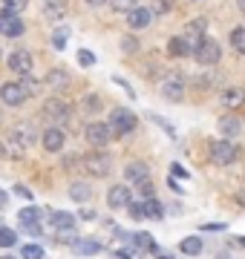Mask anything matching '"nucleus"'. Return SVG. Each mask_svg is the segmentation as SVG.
<instances>
[{
    "mask_svg": "<svg viewBox=\"0 0 245 259\" xmlns=\"http://www.w3.org/2000/svg\"><path fill=\"white\" fill-rule=\"evenodd\" d=\"M110 3H113L115 12H133L139 6V0H110Z\"/></svg>",
    "mask_w": 245,
    "mask_h": 259,
    "instance_id": "obj_35",
    "label": "nucleus"
},
{
    "mask_svg": "<svg viewBox=\"0 0 245 259\" xmlns=\"http://www.w3.org/2000/svg\"><path fill=\"white\" fill-rule=\"evenodd\" d=\"M173 9V0H153V15H168Z\"/></svg>",
    "mask_w": 245,
    "mask_h": 259,
    "instance_id": "obj_34",
    "label": "nucleus"
},
{
    "mask_svg": "<svg viewBox=\"0 0 245 259\" xmlns=\"http://www.w3.org/2000/svg\"><path fill=\"white\" fill-rule=\"evenodd\" d=\"M144 216H150V219H161L165 216V207H161V202H156V199H144Z\"/></svg>",
    "mask_w": 245,
    "mask_h": 259,
    "instance_id": "obj_26",
    "label": "nucleus"
},
{
    "mask_svg": "<svg viewBox=\"0 0 245 259\" xmlns=\"http://www.w3.org/2000/svg\"><path fill=\"white\" fill-rule=\"evenodd\" d=\"M64 164H66V167H72V164H78V158H75V156H66V158H64Z\"/></svg>",
    "mask_w": 245,
    "mask_h": 259,
    "instance_id": "obj_49",
    "label": "nucleus"
},
{
    "mask_svg": "<svg viewBox=\"0 0 245 259\" xmlns=\"http://www.w3.org/2000/svg\"><path fill=\"white\" fill-rule=\"evenodd\" d=\"M219 133H222L228 141H234L236 136L242 133V121L236 118V115H225V118H219Z\"/></svg>",
    "mask_w": 245,
    "mask_h": 259,
    "instance_id": "obj_15",
    "label": "nucleus"
},
{
    "mask_svg": "<svg viewBox=\"0 0 245 259\" xmlns=\"http://www.w3.org/2000/svg\"><path fill=\"white\" fill-rule=\"evenodd\" d=\"M127 210H130V216H133V219H144V207H142V204H127Z\"/></svg>",
    "mask_w": 245,
    "mask_h": 259,
    "instance_id": "obj_41",
    "label": "nucleus"
},
{
    "mask_svg": "<svg viewBox=\"0 0 245 259\" xmlns=\"http://www.w3.org/2000/svg\"><path fill=\"white\" fill-rule=\"evenodd\" d=\"M84 136H87V141H90L93 147L101 150L104 144H110V136H113V130L107 127L104 121H90V124H87V130H84Z\"/></svg>",
    "mask_w": 245,
    "mask_h": 259,
    "instance_id": "obj_6",
    "label": "nucleus"
},
{
    "mask_svg": "<svg viewBox=\"0 0 245 259\" xmlns=\"http://www.w3.org/2000/svg\"><path fill=\"white\" fill-rule=\"evenodd\" d=\"M20 259H44V248L40 245H23Z\"/></svg>",
    "mask_w": 245,
    "mask_h": 259,
    "instance_id": "obj_31",
    "label": "nucleus"
},
{
    "mask_svg": "<svg viewBox=\"0 0 245 259\" xmlns=\"http://www.w3.org/2000/svg\"><path fill=\"white\" fill-rule=\"evenodd\" d=\"M58 239H61V242H69V245H72V242L78 239L75 228H61V231H58Z\"/></svg>",
    "mask_w": 245,
    "mask_h": 259,
    "instance_id": "obj_36",
    "label": "nucleus"
},
{
    "mask_svg": "<svg viewBox=\"0 0 245 259\" xmlns=\"http://www.w3.org/2000/svg\"><path fill=\"white\" fill-rule=\"evenodd\" d=\"M107 204H110L113 210H118V207H127V204H130V190H127L124 185L110 187V193H107Z\"/></svg>",
    "mask_w": 245,
    "mask_h": 259,
    "instance_id": "obj_14",
    "label": "nucleus"
},
{
    "mask_svg": "<svg viewBox=\"0 0 245 259\" xmlns=\"http://www.w3.org/2000/svg\"><path fill=\"white\" fill-rule=\"evenodd\" d=\"M49 225L52 228H75V216L72 213H64V210H49Z\"/></svg>",
    "mask_w": 245,
    "mask_h": 259,
    "instance_id": "obj_18",
    "label": "nucleus"
},
{
    "mask_svg": "<svg viewBox=\"0 0 245 259\" xmlns=\"http://www.w3.org/2000/svg\"><path fill=\"white\" fill-rule=\"evenodd\" d=\"M6 199H9V196H6V190H0V207L6 204Z\"/></svg>",
    "mask_w": 245,
    "mask_h": 259,
    "instance_id": "obj_50",
    "label": "nucleus"
},
{
    "mask_svg": "<svg viewBox=\"0 0 245 259\" xmlns=\"http://www.w3.org/2000/svg\"><path fill=\"white\" fill-rule=\"evenodd\" d=\"M15 193H18L20 199H26V202H29V199H32V190H29L26 185H15Z\"/></svg>",
    "mask_w": 245,
    "mask_h": 259,
    "instance_id": "obj_43",
    "label": "nucleus"
},
{
    "mask_svg": "<svg viewBox=\"0 0 245 259\" xmlns=\"http://www.w3.org/2000/svg\"><path fill=\"white\" fill-rule=\"evenodd\" d=\"M239 245H242V248H245V236H242V239H239Z\"/></svg>",
    "mask_w": 245,
    "mask_h": 259,
    "instance_id": "obj_52",
    "label": "nucleus"
},
{
    "mask_svg": "<svg viewBox=\"0 0 245 259\" xmlns=\"http://www.w3.org/2000/svg\"><path fill=\"white\" fill-rule=\"evenodd\" d=\"M173 167V179H188L190 173H188V167H182V164H170Z\"/></svg>",
    "mask_w": 245,
    "mask_h": 259,
    "instance_id": "obj_42",
    "label": "nucleus"
},
{
    "mask_svg": "<svg viewBox=\"0 0 245 259\" xmlns=\"http://www.w3.org/2000/svg\"><path fill=\"white\" fill-rule=\"evenodd\" d=\"M222 104H225V107H242L245 104V93L242 90H225V93H222Z\"/></svg>",
    "mask_w": 245,
    "mask_h": 259,
    "instance_id": "obj_20",
    "label": "nucleus"
},
{
    "mask_svg": "<svg viewBox=\"0 0 245 259\" xmlns=\"http://www.w3.org/2000/svg\"><path fill=\"white\" fill-rule=\"evenodd\" d=\"M0 150H3L6 156H12V158H20V156H23V147L18 144V139H6Z\"/></svg>",
    "mask_w": 245,
    "mask_h": 259,
    "instance_id": "obj_29",
    "label": "nucleus"
},
{
    "mask_svg": "<svg viewBox=\"0 0 245 259\" xmlns=\"http://www.w3.org/2000/svg\"><path fill=\"white\" fill-rule=\"evenodd\" d=\"M161 259H170V256H168V253H165V256H161Z\"/></svg>",
    "mask_w": 245,
    "mask_h": 259,
    "instance_id": "obj_54",
    "label": "nucleus"
},
{
    "mask_svg": "<svg viewBox=\"0 0 245 259\" xmlns=\"http://www.w3.org/2000/svg\"><path fill=\"white\" fill-rule=\"evenodd\" d=\"M84 110H90V112H98V110H101V101H98L95 95H87V101H84Z\"/></svg>",
    "mask_w": 245,
    "mask_h": 259,
    "instance_id": "obj_39",
    "label": "nucleus"
},
{
    "mask_svg": "<svg viewBox=\"0 0 245 259\" xmlns=\"http://www.w3.org/2000/svg\"><path fill=\"white\" fill-rule=\"evenodd\" d=\"M139 190H142L144 199H153V185L150 182H139Z\"/></svg>",
    "mask_w": 245,
    "mask_h": 259,
    "instance_id": "obj_44",
    "label": "nucleus"
},
{
    "mask_svg": "<svg viewBox=\"0 0 245 259\" xmlns=\"http://www.w3.org/2000/svg\"><path fill=\"white\" fill-rule=\"evenodd\" d=\"M20 228H23L29 236H40V225H38V222H23Z\"/></svg>",
    "mask_w": 245,
    "mask_h": 259,
    "instance_id": "obj_40",
    "label": "nucleus"
},
{
    "mask_svg": "<svg viewBox=\"0 0 245 259\" xmlns=\"http://www.w3.org/2000/svg\"><path fill=\"white\" fill-rule=\"evenodd\" d=\"M90 196H93V187L87 182H72L69 185V199L72 202H90Z\"/></svg>",
    "mask_w": 245,
    "mask_h": 259,
    "instance_id": "obj_19",
    "label": "nucleus"
},
{
    "mask_svg": "<svg viewBox=\"0 0 245 259\" xmlns=\"http://www.w3.org/2000/svg\"><path fill=\"white\" fill-rule=\"evenodd\" d=\"M9 69L18 75H29L32 72V55H29L26 49H15L9 55Z\"/></svg>",
    "mask_w": 245,
    "mask_h": 259,
    "instance_id": "obj_11",
    "label": "nucleus"
},
{
    "mask_svg": "<svg viewBox=\"0 0 245 259\" xmlns=\"http://www.w3.org/2000/svg\"><path fill=\"white\" fill-rule=\"evenodd\" d=\"M236 144L234 141H228V139H219V141H211V161L219 167H228V164H234V158H236Z\"/></svg>",
    "mask_w": 245,
    "mask_h": 259,
    "instance_id": "obj_1",
    "label": "nucleus"
},
{
    "mask_svg": "<svg viewBox=\"0 0 245 259\" xmlns=\"http://www.w3.org/2000/svg\"><path fill=\"white\" fill-rule=\"evenodd\" d=\"M179 250L188 253V256H196V253H202V239L199 236H188V239H182Z\"/></svg>",
    "mask_w": 245,
    "mask_h": 259,
    "instance_id": "obj_22",
    "label": "nucleus"
},
{
    "mask_svg": "<svg viewBox=\"0 0 245 259\" xmlns=\"http://www.w3.org/2000/svg\"><path fill=\"white\" fill-rule=\"evenodd\" d=\"M81 219H87V222H93V219H95V210H81Z\"/></svg>",
    "mask_w": 245,
    "mask_h": 259,
    "instance_id": "obj_47",
    "label": "nucleus"
},
{
    "mask_svg": "<svg viewBox=\"0 0 245 259\" xmlns=\"http://www.w3.org/2000/svg\"><path fill=\"white\" fill-rule=\"evenodd\" d=\"M66 15V0H47V18L55 20V18H64Z\"/></svg>",
    "mask_w": 245,
    "mask_h": 259,
    "instance_id": "obj_24",
    "label": "nucleus"
},
{
    "mask_svg": "<svg viewBox=\"0 0 245 259\" xmlns=\"http://www.w3.org/2000/svg\"><path fill=\"white\" fill-rule=\"evenodd\" d=\"M231 44H234V49L239 55H245V26H236L231 32Z\"/></svg>",
    "mask_w": 245,
    "mask_h": 259,
    "instance_id": "obj_28",
    "label": "nucleus"
},
{
    "mask_svg": "<svg viewBox=\"0 0 245 259\" xmlns=\"http://www.w3.org/2000/svg\"><path fill=\"white\" fill-rule=\"evenodd\" d=\"M23 20L18 18V15H12V12L6 9H0V35H6V37H20L23 35Z\"/></svg>",
    "mask_w": 245,
    "mask_h": 259,
    "instance_id": "obj_10",
    "label": "nucleus"
},
{
    "mask_svg": "<svg viewBox=\"0 0 245 259\" xmlns=\"http://www.w3.org/2000/svg\"><path fill=\"white\" fill-rule=\"evenodd\" d=\"M124 49H127V52H136V49H139V44H136L133 37H124Z\"/></svg>",
    "mask_w": 245,
    "mask_h": 259,
    "instance_id": "obj_46",
    "label": "nucleus"
},
{
    "mask_svg": "<svg viewBox=\"0 0 245 259\" xmlns=\"http://www.w3.org/2000/svg\"><path fill=\"white\" fill-rule=\"evenodd\" d=\"M29 98V90L23 83H3L0 87V101L9 104V107H20Z\"/></svg>",
    "mask_w": 245,
    "mask_h": 259,
    "instance_id": "obj_7",
    "label": "nucleus"
},
{
    "mask_svg": "<svg viewBox=\"0 0 245 259\" xmlns=\"http://www.w3.org/2000/svg\"><path fill=\"white\" fill-rule=\"evenodd\" d=\"M47 83L49 87H66V83H69V75H66L64 69H52V72L47 75Z\"/></svg>",
    "mask_w": 245,
    "mask_h": 259,
    "instance_id": "obj_27",
    "label": "nucleus"
},
{
    "mask_svg": "<svg viewBox=\"0 0 245 259\" xmlns=\"http://www.w3.org/2000/svg\"><path fill=\"white\" fill-rule=\"evenodd\" d=\"M136 124H139V118H136L130 110H124V107H115V110L110 112V130H113V133H118V136L133 133V130H136Z\"/></svg>",
    "mask_w": 245,
    "mask_h": 259,
    "instance_id": "obj_3",
    "label": "nucleus"
},
{
    "mask_svg": "<svg viewBox=\"0 0 245 259\" xmlns=\"http://www.w3.org/2000/svg\"><path fill=\"white\" fill-rule=\"evenodd\" d=\"M84 3H87V6H93V9H95V6H104L107 0H84Z\"/></svg>",
    "mask_w": 245,
    "mask_h": 259,
    "instance_id": "obj_48",
    "label": "nucleus"
},
{
    "mask_svg": "<svg viewBox=\"0 0 245 259\" xmlns=\"http://www.w3.org/2000/svg\"><path fill=\"white\" fill-rule=\"evenodd\" d=\"M168 52H170L173 58H182V55H188L190 49H188V44H185V37H182V35H176V37H170Z\"/></svg>",
    "mask_w": 245,
    "mask_h": 259,
    "instance_id": "obj_23",
    "label": "nucleus"
},
{
    "mask_svg": "<svg viewBox=\"0 0 245 259\" xmlns=\"http://www.w3.org/2000/svg\"><path fill=\"white\" fill-rule=\"evenodd\" d=\"M133 245L139 250H156V242H153V236L150 233H133Z\"/></svg>",
    "mask_w": 245,
    "mask_h": 259,
    "instance_id": "obj_25",
    "label": "nucleus"
},
{
    "mask_svg": "<svg viewBox=\"0 0 245 259\" xmlns=\"http://www.w3.org/2000/svg\"><path fill=\"white\" fill-rule=\"evenodd\" d=\"M40 144L47 153H61L64 150V130L61 127H49L44 136H40Z\"/></svg>",
    "mask_w": 245,
    "mask_h": 259,
    "instance_id": "obj_12",
    "label": "nucleus"
},
{
    "mask_svg": "<svg viewBox=\"0 0 245 259\" xmlns=\"http://www.w3.org/2000/svg\"><path fill=\"white\" fill-rule=\"evenodd\" d=\"M161 95H165L168 101H182V98H185V78H182V72L165 75V81H161Z\"/></svg>",
    "mask_w": 245,
    "mask_h": 259,
    "instance_id": "obj_4",
    "label": "nucleus"
},
{
    "mask_svg": "<svg viewBox=\"0 0 245 259\" xmlns=\"http://www.w3.org/2000/svg\"><path fill=\"white\" fill-rule=\"evenodd\" d=\"M44 115H47L49 121H55V124H69V118H72V110H69L64 101L49 98V101L44 104Z\"/></svg>",
    "mask_w": 245,
    "mask_h": 259,
    "instance_id": "obj_8",
    "label": "nucleus"
},
{
    "mask_svg": "<svg viewBox=\"0 0 245 259\" xmlns=\"http://www.w3.org/2000/svg\"><path fill=\"white\" fill-rule=\"evenodd\" d=\"M18 219H20V225H23V222H38V219H40V210L29 204V207H23V210L18 213Z\"/></svg>",
    "mask_w": 245,
    "mask_h": 259,
    "instance_id": "obj_30",
    "label": "nucleus"
},
{
    "mask_svg": "<svg viewBox=\"0 0 245 259\" xmlns=\"http://www.w3.org/2000/svg\"><path fill=\"white\" fill-rule=\"evenodd\" d=\"M15 242H18L15 231H9V228H0V248H12Z\"/></svg>",
    "mask_w": 245,
    "mask_h": 259,
    "instance_id": "obj_32",
    "label": "nucleus"
},
{
    "mask_svg": "<svg viewBox=\"0 0 245 259\" xmlns=\"http://www.w3.org/2000/svg\"><path fill=\"white\" fill-rule=\"evenodd\" d=\"M3 259H18V256H9V253H6V256H3Z\"/></svg>",
    "mask_w": 245,
    "mask_h": 259,
    "instance_id": "obj_53",
    "label": "nucleus"
},
{
    "mask_svg": "<svg viewBox=\"0 0 245 259\" xmlns=\"http://www.w3.org/2000/svg\"><path fill=\"white\" fill-rule=\"evenodd\" d=\"M202 231H225V225H219V222H208V225H202Z\"/></svg>",
    "mask_w": 245,
    "mask_h": 259,
    "instance_id": "obj_45",
    "label": "nucleus"
},
{
    "mask_svg": "<svg viewBox=\"0 0 245 259\" xmlns=\"http://www.w3.org/2000/svg\"><path fill=\"white\" fill-rule=\"evenodd\" d=\"M15 139H18V144H20V147L26 150L29 144L35 141V127H32V124H23V127H18V133H15Z\"/></svg>",
    "mask_w": 245,
    "mask_h": 259,
    "instance_id": "obj_21",
    "label": "nucleus"
},
{
    "mask_svg": "<svg viewBox=\"0 0 245 259\" xmlns=\"http://www.w3.org/2000/svg\"><path fill=\"white\" fill-rule=\"evenodd\" d=\"M78 64H81V66H93L95 64V55L90 52V49H78Z\"/></svg>",
    "mask_w": 245,
    "mask_h": 259,
    "instance_id": "obj_37",
    "label": "nucleus"
},
{
    "mask_svg": "<svg viewBox=\"0 0 245 259\" xmlns=\"http://www.w3.org/2000/svg\"><path fill=\"white\" fill-rule=\"evenodd\" d=\"M81 164H84V170L90 173V176L104 179L107 173H110L113 161H110V156H104V153H93V156H84V158H81Z\"/></svg>",
    "mask_w": 245,
    "mask_h": 259,
    "instance_id": "obj_5",
    "label": "nucleus"
},
{
    "mask_svg": "<svg viewBox=\"0 0 245 259\" xmlns=\"http://www.w3.org/2000/svg\"><path fill=\"white\" fill-rule=\"evenodd\" d=\"M205 26H208V20L205 18H196V20H190L188 26H185V44H188V49L193 52V49L205 40Z\"/></svg>",
    "mask_w": 245,
    "mask_h": 259,
    "instance_id": "obj_9",
    "label": "nucleus"
},
{
    "mask_svg": "<svg viewBox=\"0 0 245 259\" xmlns=\"http://www.w3.org/2000/svg\"><path fill=\"white\" fill-rule=\"evenodd\" d=\"M52 44H55V49H64L66 47V29H58L55 35H52Z\"/></svg>",
    "mask_w": 245,
    "mask_h": 259,
    "instance_id": "obj_38",
    "label": "nucleus"
},
{
    "mask_svg": "<svg viewBox=\"0 0 245 259\" xmlns=\"http://www.w3.org/2000/svg\"><path fill=\"white\" fill-rule=\"evenodd\" d=\"M124 173H127V179L130 182H147V176H150V167L144 164V161H133V164H127L124 167Z\"/></svg>",
    "mask_w": 245,
    "mask_h": 259,
    "instance_id": "obj_17",
    "label": "nucleus"
},
{
    "mask_svg": "<svg viewBox=\"0 0 245 259\" xmlns=\"http://www.w3.org/2000/svg\"><path fill=\"white\" fill-rule=\"evenodd\" d=\"M26 6H29L26 0H3V9H6V12H12V15H18V12H23Z\"/></svg>",
    "mask_w": 245,
    "mask_h": 259,
    "instance_id": "obj_33",
    "label": "nucleus"
},
{
    "mask_svg": "<svg viewBox=\"0 0 245 259\" xmlns=\"http://www.w3.org/2000/svg\"><path fill=\"white\" fill-rule=\"evenodd\" d=\"M153 20V12L147 9V6H136L133 12H127V23H130V29H147Z\"/></svg>",
    "mask_w": 245,
    "mask_h": 259,
    "instance_id": "obj_13",
    "label": "nucleus"
},
{
    "mask_svg": "<svg viewBox=\"0 0 245 259\" xmlns=\"http://www.w3.org/2000/svg\"><path fill=\"white\" fill-rule=\"evenodd\" d=\"M236 3H239V9H242V12H245V0H236Z\"/></svg>",
    "mask_w": 245,
    "mask_h": 259,
    "instance_id": "obj_51",
    "label": "nucleus"
},
{
    "mask_svg": "<svg viewBox=\"0 0 245 259\" xmlns=\"http://www.w3.org/2000/svg\"><path fill=\"white\" fill-rule=\"evenodd\" d=\"M98 250H101V245L95 239H87V236H78V239L72 242V253H75V256H95Z\"/></svg>",
    "mask_w": 245,
    "mask_h": 259,
    "instance_id": "obj_16",
    "label": "nucleus"
},
{
    "mask_svg": "<svg viewBox=\"0 0 245 259\" xmlns=\"http://www.w3.org/2000/svg\"><path fill=\"white\" fill-rule=\"evenodd\" d=\"M193 58H196V64H202V66H214V64H219L222 49H219V44L214 37H205V40L193 49Z\"/></svg>",
    "mask_w": 245,
    "mask_h": 259,
    "instance_id": "obj_2",
    "label": "nucleus"
}]
</instances>
